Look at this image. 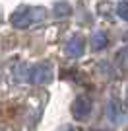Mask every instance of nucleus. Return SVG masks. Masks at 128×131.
Segmentation results:
<instances>
[{"label": "nucleus", "instance_id": "9d476101", "mask_svg": "<svg viewBox=\"0 0 128 131\" xmlns=\"http://www.w3.org/2000/svg\"><path fill=\"white\" fill-rule=\"evenodd\" d=\"M60 131H80V129H76V127H72V125H66V127H62Z\"/></svg>", "mask_w": 128, "mask_h": 131}, {"label": "nucleus", "instance_id": "39448f33", "mask_svg": "<svg viewBox=\"0 0 128 131\" xmlns=\"http://www.w3.org/2000/svg\"><path fill=\"white\" fill-rule=\"evenodd\" d=\"M107 115H109V119H111L115 125H120V123L124 121V110H122V104H120L117 98H113L111 102H109Z\"/></svg>", "mask_w": 128, "mask_h": 131}, {"label": "nucleus", "instance_id": "f03ea898", "mask_svg": "<svg viewBox=\"0 0 128 131\" xmlns=\"http://www.w3.org/2000/svg\"><path fill=\"white\" fill-rule=\"evenodd\" d=\"M29 80L33 84H37V86L49 84L53 80V65L51 63H37L29 72Z\"/></svg>", "mask_w": 128, "mask_h": 131}, {"label": "nucleus", "instance_id": "20e7f679", "mask_svg": "<svg viewBox=\"0 0 128 131\" xmlns=\"http://www.w3.org/2000/svg\"><path fill=\"white\" fill-rule=\"evenodd\" d=\"M85 51V39L82 35H72L64 45V53L68 57H82Z\"/></svg>", "mask_w": 128, "mask_h": 131}, {"label": "nucleus", "instance_id": "f8f14e48", "mask_svg": "<svg viewBox=\"0 0 128 131\" xmlns=\"http://www.w3.org/2000/svg\"><path fill=\"white\" fill-rule=\"evenodd\" d=\"M95 131H99V129H95Z\"/></svg>", "mask_w": 128, "mask_h": 131}, {"label": "nucleus", "instance_id": "1a4fd4ad", "mask_svg": "<svg viewBox=\"0 0 128 131\" xmlns=\"http://www.w3.org/2000/svg\"><path fill=\"white\" fill-rule=\"evenodd\" d=\"M117 14H118V18H122L124 22H128V0L117 4Z\"/></svg>", "mask_w": 128, "mask_h": 131}, {"label": "nucleus", "instance_id": "6e6552de", "mask_svg": "<svg viewBox=\"0 0 128 131\" xmlns=\"http://www.w3.org/2000/svg\"><path fill=\"white\" fill-rule=\"evenodd\" d=\"M53 12H54V16H56V18H66V16L72 14V6H70L68 2H56Z\"/></svg>", "mask_w": 128, "mask_h": 131}, {"label": "nucleus", "instance_id": "9b49d317", "mask_svg": "<svg viewBox=\"0 0 128 131\" xmlns=\"http://www.w3.org/2000/svg\"><path fill=\"white\" fill-rule=\"evenodd\" d=\"M126 102H128V90H126Z\"/></svg>", "mask_w": 128, "mask_h": 131}, {"label": "nucleus", "instance_id": "0eeeda50", "mask_svg": "<svg viewBox=\"0 0 128 131\" xmlns=\"http://www.w3.org/2000/svg\"><path fill=\"white\" fill-rule=\"evenodd\" d=\"M117 69L122 74H128V45L117 53Z\"/></svg>", "mask_w": 128, "mask_h": 131}, {"label": "nucleus", "instance_id": "f257e3e1", "mask_svg": "<svg viewBox=\"0 0 128 131\" xmlns=\"http://www.w3.org/2000/svg\"><path fill=\"white\" fill-rule=\"evenodd\" d=\"M47 18H49V10L45 6H20L16 12H12L10 24L18 29H25V27L43 24Z\"/></svg>", "mask_w": 128, "mask_h": 131}, {"label": "nucleus", "instance_id": "423d86ee", "mask_svg": "<svg viewBox=\"0 0 128 131\" xmlns=\"http://www.w3.org/2000/svg\"><path fill=\"white\" fill-rule=\"evenodd\" d=\"M109 45V35L105 31H97L91 35V49L93 51H101Z\"/></svg>", "mask_w": 128, "mask_h": 131}, {"label": "nucleus", "instance_id": "7ed1b4c3", "mask_svg": "<svg viewBox=\"0 0 128 131\" xmlns=\"http://www.w3.org/2000/svg\"><path fill=\"white\" fill-rule=\"evenodd\" d=\"M91 110H93V102H91V98H87V96H78V98L74 100V104H72V114H74L78 119H85V117L91 114Z\"/></svg>", "mask_w": 128, "mask_h": 131}]
</instances>
